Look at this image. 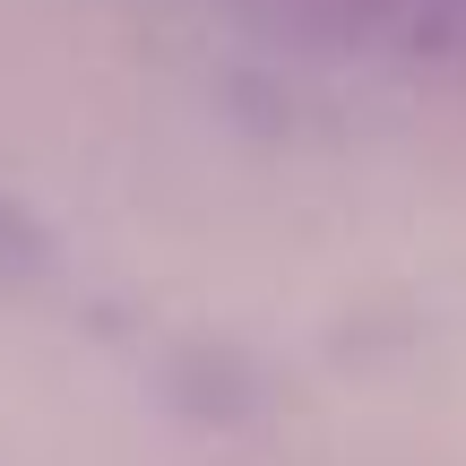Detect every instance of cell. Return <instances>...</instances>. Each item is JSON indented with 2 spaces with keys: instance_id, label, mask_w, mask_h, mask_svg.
<instances>
[]
</instances>
